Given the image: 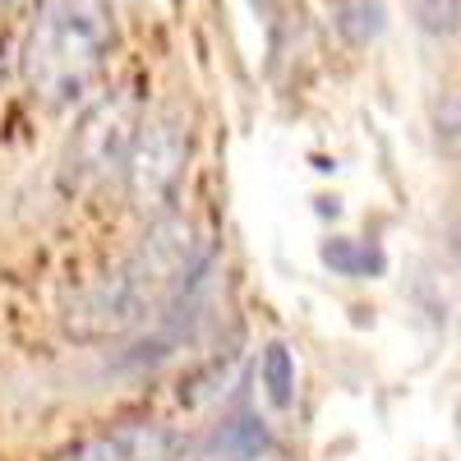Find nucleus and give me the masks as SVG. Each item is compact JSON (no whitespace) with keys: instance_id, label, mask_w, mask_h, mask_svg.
I'll return each instance as SVG.
<instances>
[{"instance_id":"nucleus-1","label":"nucleus","mask_w":461,"mask_h":461,"mask_svg":"<svg viewBox=\"0 0 461 461\" xmlns=\"http://www.w3.org/2000/svg\"><path fill=\"white\" fill-rule=\"evenodd\" d=\"M194 263H199L194 226L185 217H162L106 282L69 300L65 328L84 341L125 337L139 323H148L167 300L180 295V286L194 277Z\"/></svg>"},{"instance_id":"nucleus-2","label":"nucleus","mask_w":461,"mask_h":461,"mask_svg":"<svg viewBox=\"0 0 461 461\" xmlns=\"http://www.w3.org/2000/svg\"><path fill=\"white\" fill-rule=\"evenodd\" d=\"M111 0H42L23 42V74L51 106L79 102L111 51Z\"/></svg>"},{"instance_id":"nucleus-3","label":"nucleus","mask_w":461,"mask_h":461,"mask_svg":"<svg viewBox=\"0 0 461 461\" xmlns=\"http://www.w3.org/2000/svg\"><path fill=\"white\" fill-rule=\"evenodd\" d=\"M185 158H189V130L180 115H152L139 125V139L130 148L125 162V180H130V199L143 212H158L171 203L176 185L185 176Z\"/></svg>"},{"instance_id":"nucleus-4","label":"nucleus","mask_w":461,"mask_h":461,"mask_svg":"<svg viewBox=\"0 0 461 461\" xmlns=\"http://www.w3.org/2000/svg\"><path fill=\"white\" fill-rule=\"evenodd\" d=\"M134 139H139V106H134V97L125 88L106 93L97 106L84 111L79 130H74L69 171L74 176H106L115 167H125Z\"/></svg>"},{"instance_id":"nucleus-5","label":"nucleus","mask_w":461,"mask_h":461,"mask_svg":"<svg viewBox=\"0 0 461 461\" xmlns=\"http://www.w3.org/2000/svg\"><path fill=\"white\" fill-rule=\"evenodd\" d=\"M180 434L167 425H125L79 443L65 461H176Z\"/></svg>"},{"instance_id":"nucleus-6","label":"nucleus","mask_w":461,"mask_h":461,"mask_svg":"<svg viewBox=\"0 0 461 461\" xmlns=\"http://www.w3.org/2000/svg\"><path fill=\"white\" fill-rule=\"evenodd\" d=\"M319 258L323 267H332V277H346V282H369V277H383L388 267V254L369 240H346V236H332L319 245Z\"/></svg>"},{"instance_id":"nucleus-7","label":"nucleus","mask_w":461,"mask_h":461,"mask_svg":"<svg viewBox=\"0 0 461 461\" xmlns=\"http://www.w3.org/2000/svg\"><path fill=\"white\" fill-rule=\"evenodd\" d=\"M263 447H267V429L258 420H230L194 452V461H258Z\"/></svg>"},{"instance_id":"nucleus-8","label":"nucleus","mask_w":461,"mask_h":461,"mask_svg":"<svg viewBox=\"0 0 461 461\" xmlns=\"http://www.w3.org/2000/svg\"><path fill=\"white\" fill-rule=\"evenodd\" d=\"M258 378H263V393L273 406H291L295 402V360L282 341H267L263 356H258Z\"/></svg>"},{"instance_id":"nucleus-9","label":"nucleus","mask_w":461,"mask_h":461,"mask_svg":"<svg viewBox=\"0 0 461 461\" xmlns=\"http://www.w3.org/2000/svg\"><path fill=\"white\" fill-rule=\"evenodd\" d=\"M406 5L420 32H429V37L461 32V0H406Z\"/></svg>"},{"instance_id":"nucleus-10","label":"nucleus","mask_w":461,"mask_h":461,"mask_svg":"<svg viewBox=\"0 0 461 461\" xmlns=\"http://www.w3.org/2000/svg\"><path fill=\"white\" fill-rule=\"evenodd\" d=\"M337 28L351 37L356 47H365L369 37H378V28H383V5L378 0H351V5L337 10Z\"/></svg>"},{"instance_id":"nucleus-11","label":"nucleus","mask_w":461,"mask_h":461,"mask_svg":"<svg viewBox=\"0 0 461 461\" xmlns=\"http://www.w3.org/2000/svg\"><path fill=\"white\" fill-rule=\"evenodd\" d=\"M434 134H438V148L447 152V158L461 162V88H452L434 106Z\"/></svg>"},{"instance_id":"nucleus-12","label":"nucleus","mask_w":461,"mask_h":461,"mask_svg":"<svg viewBox=\"0 0 461 461\" xmlns=\"http://www.w3.org/2000/svg\"><path fill=\"white\" fill-rule=\"evenodd\" d=\"M19 5V0H0V14H5V10H14Z\"/></svg>"},{"instance_id":"nucleus-13","label":"nucleus","mask_w":461,"mask_h":461,"mask_svg":"<svg viewBox=\"0 0 461 461\" xmlns=\"http://www.w3.org/2000/svg\"><path fill=\"white\" fill-rule=\"evenodd\" d=\"M456 263H461V236H456Z\"/></svg>"}]
</instances>
